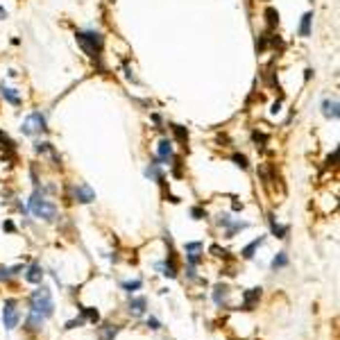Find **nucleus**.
Segmentation results:
<instances>
[{"label":"nucleus","mask_w":340,"mask_h":340,"mask_svg":"<svg viewBox=\"0 0 340 340\" xmlns=\"http://www.w3.org/2000/svg\"><path fill=\"white\" fill-rule=\"evenodd\" d=\"M27 211H32L37 218L46 220V223H55L57 220V204L46 200V190L34 186L32 197L27 200Z\"/></svg>","instance_id":"f257e3e1"},{"label":"nucleus","mask_w":340,"mask_h":340,"mask_svg":"<svg viewBox=\"0 0 340 340\" xmlns=\"http://www.w3.org/2000/svg\"><path fill=\"white\" fill-rule=\"evenodd\" d=\"M75 41L82 48V53L91 59H100L102 50H105V37L98 30H77L75 32Z\"/></svg>","instance_id":"f03ea898"},{"label":"nucleus","mask_w":340,"mask_h":340,"mask_svg":"<svg viewBox=\"0 0 340 340\" xmlns=\"http://www.w3.org/2000/svg\"><path fill=\"white\" fill-rule=\"evenodd\" d=\"M30 311L39 313L41 318H50V315L55 313V302H53V295H50L48 288L39 286L32 295H30Z\"/></svg>","instance_id":"7ed1b4c3"},{"label":"nucleus","mask_w":340,"mask_h":340,"mask_svg":"<svg viewBox=\"0 0 340 340\" xmlns=\"http://www.w3.org/2000/svg\"><path fill=\"white\" fill-rule=\"evenodd\" d=\"M20 132L25 136H41V134H48V118L43 112H32L30 116L20 123Z\"/></svg>","instance_id":"20e7f679"},{"label":"nucleus","mask_w":340,"mask_h":340,"mask_svg":"<svg viewBox=\"0 0 340 340\" xmlns=\"http://www.w3.org/2000/svg\"><path fill=\"white\" fill-rule=\"evenodd\" d=\"M175 159V143L170 138H161L157 143V161L159 166H170Z\"/></svg>","instance_id":"39448f33"},{"label":"nucleus","mask_w":340,"mask_h":340,"mask_svg":"<svg viewBox=\"0 0 340 340\" xmlns=\"http://www.w3.org/2000/svg\"><path fill=\"white\" fill-rule=\"evenodd\" d=\"M19 320H20V313L16 308V300H7L5 302V308H2V322H5V329H16L19 327Z\"/></svg>","instance_id":"423d86ee"},{"label":"nucleus","mask_w":340,"mask_h":340,"mask_svg":"<svg viewBox=\"0 0 340 340\" xmlns=\"http://www.w3.org/2000/svg\"><path fill=\"white\" fill-rule=\"evenodd\" d=\"M73 200L79 204H91L95 200V190L89 184H77V186H73Z\"/></svg>","instance_id":"0eeeda50"},{"label":"nucleus","mask_w":340,"mask_h":340,"mask_svg":"<svg viewBox=\"0 0 340 340\" xmlns=\"http://www.w3.org/2000/svg\"><path fill=\"white\" fill-rule=\"evenodd\" d=\"M322 116L327 120H338L340 118V105L336 98H324L322 100Z\"/></svg>","instance_id":"6e6552de"},{"label":"nucleus","mask_w":340,"mask_h":340,"mask_svg":"<svg viewBox=\"0 0 340 340\" xmlns=\"http://www.w3.org/2000/svg\"><path fill=\"white\" fill-rule=\"evenodd\" d=\"M157 270L164 277H168V279H175L177 277V263H175V252H172V249H170V256L166 259V261L157 263Z\"/></svg>","instance_id":"1a4fd4ad"},{"label":"nucleus","mask_w":340,"mask_h":340,"mask_svg":"<svg viewBox=\"0 0 340 340\" xmlns=\"http://www.w3.org/2000/svg\"><path fill=\"white\" fill-rule=\"evenodd\" d=\"M0 98L5 100V102H9L12 107H20V105H23V98L19 95V91L12 89V86H7V84H0Z\"/></svg>","instance_id":"9d476101"},{"label":"nucleus","mask_w":340,"mask_h":340,"mask_svg":"<svg viewBox=\"0 0 340 340\" xmlns=\"http://www.w3.org/2000/svg\"><path fill=\"white\" fill-rule=\"evenodd\" d=\"M259 300H261V288H249L247 293L243 295V311H252Z\"/></svg>","instance_id":"9b49d317"},{"label":"nucleus","mask_w":340,"mask_h":340,"mask_svg":"<svg viewBox=\"0 0 340 340\" xmlns=\"http://www.w3.org/2000/svg\"><path fill=\"white\" fill-rule=\"evenodd\" d=\"M311 25H313V12H306L300 20V27H297V34H300L302 39L311 37Z\"/></svg>","instance_id":"f8f14e48"},{"label":"nucleus","mask_w":340,"mask_h":340,"mask_svg":"<svg viewBox=\"0 0 340 340\" xmlns=\"http://www.w3.org/2000/svg\"><path fill=\"white\" fill-rule=\"evenodd\" d=\"M41 279H43V268H41L39 263H32L25 272V282L27 283H41Z\"/></svg>","instance_id":"ddd939ff"},{"label":"nucleus","mask_w":340,"mask_h":340,"mask_svg":"<svg viewBox=\"0 0 340 340\" xmlns=\"http://www.w3.org/2000/svg\"><path fill=\"white\" fill-rule=\"evenodd\" d=\"M148 308V300L145 297H132L130 300V313L132 315H143Z\"/></svg>","instance_id":"4468645a"},{"label":"nucleus","mask_w":340,"mask_h":340,"mask_svg":"<svg viewBox=\"0 0 340 340\" xmlns=\"http://www.w3.org/2000/svg\"><path fill=\"white\" fill-rule=\"evenodd\" d=\"M268 223H270V231L277 236V238H286L288 231H290V227L288 225H279L275 220V216H268Z\"/></svg>","instance_id":"2eb2a0df"},{"label":"nucleus","mask_w":340,"mask_h":340,"mask_svg":"<svg viewBox=\"0 0 340 340\" xmlns=\"http://www.w3.org/2000/svg\"><path fill=\"white\" fill-rule=\"evenodd\" d=\"M263 16H265V25H268V30H277V25H279V12H277L275 7H268V9L263 12Z\"/></svg>","instance_id":"dca6fc26"},{"label":"nucleus","mask_w":340,"mask_h":340,"mask_svg":"<svg viewBox=\"0 0 340 340\" xmlns=\"http://www.w3.org/2000/svg\"><path fill=\"white\" fill-rule=\"evenodd\" d=\"M249 227V223H241V220H231V223L225 227V236L227 238H234L238 231H243V229H247Z\"/></svg>","instance_id":"f3484780"},{"label":"nucleus","mask_w":340,"mask_h":340,"mask_svg":"<svg viewBox=\"0 0 340 340\" xmlns=\"http://www.w3.org/2000/svg\"><path fill=\"white\" fill-rule=\"evenodd\" d=\"M263 243H265V236H259V238H254V241L249 243L247 247H245V249H243V252H241V254H243V259H252V256H254V252H256V249H259V247H261Z\"/></svg>","instance_id":"a211bd4d"},{"label":"nucleus","mask_w":340,"mask_h":340,"mask_svg":"<svg viewBox=\"0 0 340 340\" xmlns=\"http://www.w3.org/2000/svg\"><path fill=\"white\" fill-rule=\"evenodd\" d=\"M170 130H172V134H175L177 143H182V145L189 143V130H186L184 125H170Z\"/></svg>","instance_id":"6ab92c4d"},{"label":"nucleus","mask_w":340,"mask_h":340,"mask_svg":"<svg viewBox=\"0 0 340 340\" xmlns=\"http://www.w3.org/2000/svg\"><path fill=\"white\" fill-rule=\"evenodd\" d=\"M288 265V254L286 252H279V254H275V259H272V263H270V268L275 270H282V268H286Z\"/></svg>","instance_id":"aec40b11"},{"label":"nucleus","mask_w":340,"mask_h":340,"mask_svg":"<svg viewBox=\"0 0 340 340\" xmlns=\"http://www.w3.org/2000/svg\"><path fill=\"white\" fill-rule=\"evenodd\" d=\"M227 297H229V288L227 286H218L216 293H213V302H216L218 306H223L225 302H227Z\"/></svg>","instance_id":"412c9836"},{"label":"nucleus","mask_w":340,"mask_h":340,"mask_svg":"<svg viewBox=\"0 0 340 340\" xmlns=\"http://www.w3.org/2000/svg\"><path fill=\"white\" fill-rule=\"evenodd\" d=\"M43 320L46 318H41L39 313H34V311H30V318H27V327L32 329V331H39L41 324H43Z\"/></svg>","instance_id":"4be33fe9"},{"label":"nucleus","mask_w":340,"mask_h":340,"mask_svg":"<svg viewBox=\"0 0 340 340\" xmlns=\"http://www.w3.org/2000/svg\"><path fill=\"white\" fill-rule=\"evenodd\" d=\"M82 315H84L91 324H98V322H100V313L95 311V308H91V306H82Z\"/></svg>","instance_id":"5701e85b"},{"label":"nucleus","mask_w":340,"mask_h":340,"mask_svg":"<svg viewBox=\"0 0 340 340\" xmlns=\"http://www.w3.org/2000/svg\"><path fill=\"white\" fill-rule=\"evenodd\" d=\"M252 141L256 143V148H259V150H263V148H265V143H268V136H265L263 132L254 130V132H252Z\"/></svg>","instance_id":"b1692460"},{"label":"nucleus","mask_w":340,"mask_h":340,"mask_svg":"<svg viewBox=\"0 0 340 340\" xmlns=\"http://www.w3.org/2000/svg\"><path fill=\"white\" fill-rule=\"evenodd\" d=\"M118 334V327H112V324H107V327L100 329V340H113V336Z\"/></svg>","instance_id":"393cba45"},{"label":"nucleus","mask_w":340,"mask_h":340,"mask_svg":"<svg viewBox=\"0 0 340 340\" xmlns=\"http://www.w3.org/2000/svg\"><path fill=\"white\" fill-rule=\"evenodd\" d=\"M231 161H234L236 166L241 170H247L249 168V161H247V157L245 154H241V152H236V154H231Z\"/></svg>","instance_id":"a878e982"},{"label":"nucleus","mask_w":340,"mask_h":340,"mask_svg":"<svg viewBox=\"0 0 340 340\" xmlns=\"http://www.w3.org/2000/svg\"><path fill=\"white\" fill-rule=\"evenodd\" d=\"M0 148H5V150H16V143H14L12 138H9V134H5V132L0 130Z\"/></svg>","instance_id":"bb28decb"},{"label":"nucleus","mask_w":340,"mask_h":340,"mask_svg":"<svg viewBox=\"0 0 340 340\" xmlns=\"http://www.w3.org/2000/svg\"><path fill=\"white\" fill-rule=\"evenodd\" d=\"M138 288H143V282H141V279H134V282H125L123 283V290H127V293H136Z\"/></svg>","instance_id":"cd10ccee"},{"label":"nucleus","mask_w":340,"mask_h":340,"mask_svg":"<svg viewBox=\"0 0 340 340\" xmlns=\"http://www.w3.org/2000/svg\"><path fill=\"white\" fill-rule=\"evenodd\" d=\"M268 50V34H261L256 41V53H265Z\"/></svg>","instance_id":"c85d7f7f"},{"label":"nucleus","mask_w":340,"mask_h":340,"mask_svg":"<svg viewBox=\"0 0 340 340\" xmlns=\"http://www.w3.org/2000/svg\"><path fill=\"white\" fill-rule=\"evenodd\" d=\"M190 216H193V220H204V218H207V211H204L202 207H193V209H190Z\"/></svg>","instance_id":"c756f323"},{"label":"nucleus","mask_w":340,"mask_h":340,"mask_svg":"<svg viewBox=\"0 0 340 340\" xmlns=\"http://www.w3.org/2000/svg\"><path fill=\"white\" fill-rule=\"evenodd\" d=\"M186 252H202L204 249V243H200V241H195V243H186Z\"/></svg>","instance_id":"7c9ffc66"},{"label":"nucleus","mask_w":340,"mask_h":340,"mask_svg":"<svg viewBox=\"0 0 340 340\" xmlns=\"http://www.w3.org/2000/svg\"><path fill=\"white\" fill-rule=\"evenodd\" d=\"M231 220H234V218L229 216V213H220V216H218V220H216V223H218V225H220V227L225 229V227H227L229 223H231Z\"/></svg>","instance_id":"2f4dec72"},{"label":"nucleus","mask_w":340,"mask_h":340,"mask_svg":"<svg viewBox=\"0 0 340 340\" xmlns=\"http://www.w3.org/2000/svg\"><path fill=\"white\" fill-rule=\"evenodd\" d=\"M336 159H338V148H336L334 152H331V154H329L327 157V161H324V166H327V168H334L336 166Z\"/></svg>","instance_id":"473e14b6"},{"label":"nucleus","mask_w":340,"mask_h":340,"mask_svg":"<svg viewBox=\"0 0 340 340\" xmlns=\"http://www.w3.org/2000/svg\"><path fill=\"white\" fill-rule=\"evenodd\" d=\"M123 71H125V77L130 79V82H134V84H138V77H136V75H134V71H132L130 66L125 64V68H123Z\"/></svg>","instance_id":"72a5a7b5"},{"label":"nucleus","mask_w":340,"mask_h":340,"mask_svg":"<svg viewBox=\"0 0 340 340\" xmlns=\"http://www.w3.org/2000/svg\"><path fill=\"white\" fill-rule=\"evenodd\" d=\"M12 277V272H9V268H5V265H0V282H7Z\"/></svg>","instance_id":"f704fd0d"},{"label":"nucleus","mask_w":340,"mask_h":340,"mask_svg":"<svg viewBox=\"0 0 340 340\" xmlns=\"http://www.w3.org/2000/svg\"><path fill=\"white\" fill-rule=\"evenodd\" d=\"M79 324H84V318H77V320L66 322V329H75V327H79Z\"/></svg>","instance_id":"c9c22d12"},{"label":"nucleus","mask_w":340,"mask_h":340,"mask_svg":"<svg viewBox=\"0 0 340 340\" xmlns=\"http://www.w3.org/2000/svg\"><path fill=\"white\" fill-rule=\"evenodd\" d=\"M148 327L157 331V329H161V324H159V320H157V318H150V320H148Z\"/></svg>","instance_id":"e433bc0d"},{"label":"nucleus","mask_w":340,"mask_h":340,"mask_svg":"<svg viewBox=\"0 0 340 340\" xmlns=\"http://www.w3.org/2000/svg\"><path fill=\"white\" fill-rule=\"evenodd\" d=\"M2 229H5V231H9V234H12V231H16V227H14L12 220H5V223H2Z\"/></svg>","instance_id":"4c0bfd02"},{"label":"nucleus","mask_w":340,"mask_h":340,"mask_svg":"<svg viewBox=\"0 0 340 340\" xmlns=\"http://www.w3.org/2000/svg\"><path fill=\"white\" fill-rule=\"evenodd\" d=\"M282 112V102H279V100H277L275 105H272V113H279Z\"/></svg>","instance_id":"58836bf2"},{"label":"nucleus","mask_w":340,"mask_h":340,"mask_svg":"<svg viewBox=\"0 0 340 340\" xmlns=\"http://www.w3.org/2000/svg\"><path fill=\"white\" fill-rule=\"evenodd\" d=\"M7 19V9L5 7H0V20H5Z\"/></svg>","instance_id":"ea45409f"},{"label":"nucleus","mask_w":340,"mask_h":340,"mask_svg":"<svg viewBox=\"0 0 340 340\" xmlns=\"http://www.w3.org/2000/svg\"><path fill=\"white\" fill-rule=\"evenodd\" d=\"M311 2H313V0H311Z\"/></svg>","instance_id":"a19ab883"}]
</instances>
